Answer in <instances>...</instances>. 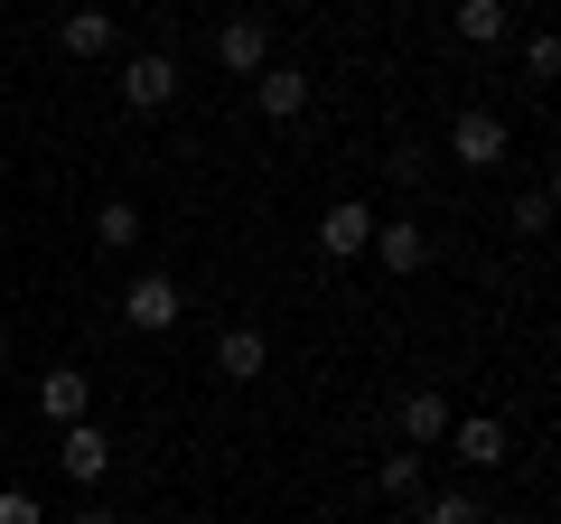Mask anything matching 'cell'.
<instances>
[{
    "instance_id": "cell-19",
    "label": "cell",
    "mask_w": 561,
    "mask_h": 524,
    "mask_svg": "<svg viewBox=\"0 0 561 524\" xmlns=\"http://www.w3.org/2000/svg\"><path fill=\"white\" fill-rule=\"evenodd\" d=\"M524 76L552 84V76H561V47H552V38H524Z\"/></svg>"
},
{
    "instance_id": "cell-16",
    "label": "cell",
    "mask_w": 561,
    "mask_h": 524,
    "mask_svg": "<svg viewBox=\"0 0 561 524\" xmlns=\"http://www.w3.org/2000/svg\"><path fill=\"white\" fill-rule=\"evenodd\" d=\"M375 487H383V497H421V449H383Z\"/></svg>"
},
{
    "instance_id": "cell-3",
    "label": "cell",
    "mask_w": 561,
    "mask_h": 524,
    "mask_svg": "<svg viewBox=\"0 0 561 524\" xmlns=\"http://www.w3.org/2000/svg\"><path fill=\"white\" fill-rule=\"evenodd\" d=\"M57 468H66L76 487H94L103 468H113V431H103V422H66V431H57Z\"/></svg>"
},
{
    "instance_id": "cell-21",
    "label": "cell",
    "mask_w": 561,
    "mask_h": 524,
    "mask_svg": "<svg viewBox=\"0 0 561 524\" xmlns=\"http://www.w3.org/2000/svg\"><path fill=\"white\" fill-rule=\"evenodd\" d=\"M66 524H122V515H113V505H84V515H66Z\"/></svg>"
},
{
    "instance_id": "cell-15",
    "label": "cell",
    "mask_w": 561,
    "mask_h": 524,
    "mask_svg": "<svg viewBox=\"0 0 561 524\" xmlns=\"http://www.w3.org/2000/svg\"><path fill=\"white\" fill-rule=\"evenodd\" d=\"M449 20H459V38H468V47H505V0H459Z\"/></svg>"
},
{
    "instance_id": "cell-14",
    "label": "cell",
    "mask_w": 561,
    "mask_h": 524,
    "mask_svg": "<svg viewBox=\"0 0 561 524\" xmlns=\"http://www.w3.org/2000/svg\"><path fill=\"white\" fill-rule=\"evenodd\" d=\"M94 243H103V253H131V243H140V206L131 197H103L94 206Z\"/></svg>"
},
{
    "instance_id": "cell-22",
    "label": "cell",
    "mask_w": 561,
    "mask_h": 524,
    "mask_svg": "<svg viewBox=\"0 0 561 524\" xmlns=\"http://www.w3.org/2000/svg\"><path fill=\"white\" fill-rule=\"evenodd\" d=\"M0 375H10V338H0Z\"/></svg>"
},
{
    "instance_id": "cell-20",
    "label": "cell",
    "mask_w": 561,
    "mask_h": 524,
    "mask_svg": "<svg viewBox=\"0 0 561 524\" xmlns=\"http://www.w3.org/2000/svg\"><path fill=\"white\" fill-rule=\"evenodd\" d=\"M542 225H552V197H542V187H524V197H515V235H542Z\"/></svg>"
},
{
    "instance_id": "cell-2",
    "label": "cell",
    "mask_w": 561,
    "mask_h": 524,
    "mask_svg": "<svg viewBox=\"0 0 561 524\" xmlns=\"http://www.w3.org/2000/svg\"><path fill=\"white\" fill-rule=\"evenodd\" d=\"M505 150H515V132H505V113H486V103H468V113L449 122V160L459 169H505Z\"/></svg>"
},
{
    "instance_id": "cell-8",
    "label": "cell",
    "mask_w": 561,
    "mask_h": 524,
    "mask_svg": "<svg viewBox=\"0 0 561 524\" xmlns=\"http://www.w3.org/2000/svg\"><path fill=\"white\" fill-rule=\"evenodd\" d=\"M216 66L225 76H262V66H272V29L262 20H225L216 29Z\"/></svg>"
},
{
    "instance_id": "cell-13",
    "label": "cell",
    "mask_w": 561,
    "mask_h": 524,
    "mask_svg": "<svg viewBox=\"0 0 561 524\" xmlns=\"http://www.w3.org/2000/svg\"><path fill=\"white\" fill-rule=\"evenodd\" d=\"M402 441H412V449H440L449 441V403H440V394H412V403H402Z\"/></svg>"
},
{
    "instance_id": "cell-12",
    "label": "cell",
    "mask_w": 561,
    "mask_h": 524,
    "mask_svg": "<svg viewBox=\"0 0 561 524\" xmlns=\"http://www.w3.org/2000/svg\"><path fill=\"white\" fill-rule=\"evenodd\" d=\"M449 449H459L468 468H505V422L496 412H468V422H449Z\"/></svg>"
},
{
    "instance_id": "cell-11",
    "label": "cell",
    "mask_w": 561,
    "mask_h": 524,
    "mask_svg": "<svg viewBox=\"0 0 561 524\" xmlns=\"http://www.w3.org/2000/svg\"><path fill=\"white\" fill-rule=\"evenodd\" d=\"M57 47H66V57H84V66L113 57V10H94V0H84V10H66V20H57Z\"/></svg>"
},
{
    "instance_id": "cell-18",
    "label": "cell",
    "mask_w": 561,
    "mask_h": 524,
    "mask_svg": "<svg viewBox=\"0 0 561 524\" xmlns=\"http://www.w3.org/2000/svg\"><path fill=\"white\" fill-rule=\"evenodd\" d=\"M0 524H47V505L28 487H0Z\"/></svg>"
},
{
    "instance_id": "cell-4",
    "label": "cell",
    "mask_w": 561,
    "mask_h": 524,
    "mask_svg": "<svg viewBox=\"0 0 561 524\" xmlns=\"http://www.w3.org/2000/svg\"><path fill=\"white\" fill-rule=\"evenodd\" d=\"M169 94H179V57H160V47H140V57L122 66V103H131V113H160Z\"/></svg>"
},
{
    "instance_id": "cell-6",
    "label": "cell",
    "mask_w": 561,
    "mask_h": 524,
    "mask_svg": "<svg viewBox=\"0 0 561 524\" xmlns=\"http://www.w3.org/2000/svg\"><path fill=\"white\" fill-rule=\"evenodd\" d=\"M365 235H375V206H365V197H337V206L319 216V253H328V262H356Z\"/></svg>"
},
{
    "instance_id": "cell-1",
    "label": "cell",
    "mask_w": 561,
    "mask_h": 524,
    "mask_svg": "<svg viewBox=\"0 0 561 524\" xmlns=\"http://www.w3.org/2000/svg\"><path fill=\"white\" fill-rule=\"evenodd\" d=\"M122 319H131L140 338H169V328L187 319V291L169 282V272H131V291H122Z\"/></svg>"
},
{
    "instance_id": "cell-5",
    "label": "cell",
    "mask_w": 561,
    "mask_h": 524,
    "mask_svg": "<svg viewBox=\"0 0 561 524\" xmlns=\"http://www.w3.org/2000/svg\"><path fill=\"white\" fill-rule=\"evenodd\" d=\"M253 113H262V122H300V113H309V76L272 57V66L253 76Z\"/></svg>"
},
{
    "instance_id": "cell-17",
    "label": "cell",
    "mask_w": 561,
    "mask_h": 524,
    "mask_svg": "<svg viewBox=\"0 0 561 524\" xmlns=\"http://www.w3.org/2000/svg\"><path fill=\"white\" fill-rule=\"evenodd\" d=\"M421 524H486V505L468 497V487H440V497H431V515Z\"/></svg>"
},
{
    "instance_id": "cell-10",
    "label": "cell",
    "mask_w": 561,
    "mask_h": 524,
    "mask_svg": "<svg viewBox=\"0 0 561 524\" xmlns=\"http://www.w3.org/2000/svg\"><path fill=\"white\" fill-rule=\"evenodd\" d=\"M262 365H272V338H262V328H225L216 338V375L225 384H262Z\"/></svg>"
},
{
    "instance_id": "cell-9",
    "label": "cell",
    "mask_w": 561,
    "mask_h": 524,
    "mask_svg": "<svg viewBox=\"0 0 561 524\" xmlns=\"http://www.w3.org/2000/svg\"><path fill=\"white\" fill-rule=\"evenodd\" d=\"M365 253H375L383 272H431V235H421V225H383V216H375Z\"/></svg>"
},
{
    "instance_id": "cell-7",
    "label": "cell",
    "mask_w": 561,
    "mask_h": 524,
    "mask_svg": "<svg viewBox=\"0 0 561 524\" xmlns=\"http://www.w3.org/2000/svg\"><path fill=\"white\" fill-rule=\"evenodd\" d=\"M84 412H94V384H84L76 365H57V375H38V422H47V431L84 422Z\"/></svg>"
}]
</instances>
